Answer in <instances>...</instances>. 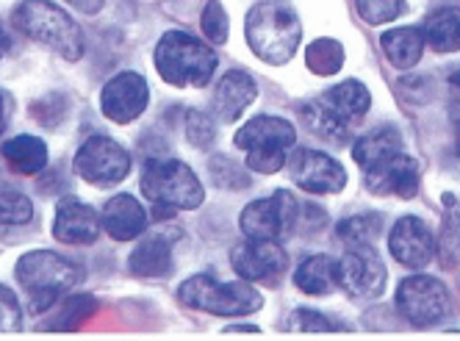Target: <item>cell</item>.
<instances>
[{"instance_id": "6da1fadb", "label": "cell", "mask_w": 460, "mask_h": 341, "mask_svg": "<svg viewBox=\"0 0 460 341\" xmlns=\"http://www.w3.org/2000/svg\"><path fill=\"white\" fill-rule=\"evenodd\" d=\"M372 106L369 89L360 81H344L333 89H327L314 103L303 106V117L308 128L336 145L347 142L355 133L358 122Z\"/></svg>"}, {"instance_id": "7a4b0ae2", "label": "cell", "mask_w": 460, "mask_h": 341, "mask_svg": "<svg viewBox=\"0 0 460 341\" xmlns=\"http://www.w3.org/2000/svg\"><path fill=\"white\" fill-rule=\"evenodd\" d=\"M14 275L20 286L31 294V311L40 314L84 281V269L75 261L50 250H34L17 261Z\"/></svg>"}, {"instance_id": "3957f363", "label": "cell", "mask_w": 460, "mask_h": 341, "mask_svg": "<svg viewBox=\"0 0 460 341\" xmlns=\"http://www.w3.org/2000/svg\"><path fill=\"white\" fill-rule=\"evenodd\" d=\"M303 31L291 6L264 0L247 14V42L252 53L267 64H286L300 48Z\"/></svg>"}, {"instance_id": "277c9868", "label": "cell", "mask_w": 460, "mask_h": 341, "mask_svg": "<svg viewBox=\"0 0 460 341\" xmlns=\"http://www.w3.org/2000/svg\"><path fill=\"white\" fill-rule=\"evenodd\" d=\"M12 22L28 40L48 45L67 61L84 56V33L78 22L50 0H22L12 14Z\"/></svg>"}, {"instance_id": "5b68a950", "label": "cell", "mask_w": 460, "mask_h": 341, "mask_svg": "<svg viewBox=\"0 0 460 341\" xmlns=\"http://www.w3.org/2000/svg\"><path fill=\"white\" fill-rule=\"evenodd\" d=\"M155 67L172 86H206L217 70V53L186 31H167L155 48Z\"/></svg>"}, {"instance_id": "8992f818", "label": "cell", "mask_w": 460, "mask_h": 341, "mask_svg": "<svg viewBox=\"0 0 460 341\" xmlns=\"http://www.w3.org/2000/svg\"><path fill=\"white\" fill-rule=\"evenodd\" d=\"M142 194L158 209H200L206 192L194 169L178 158H150L142 169Z\"/></svg>"}, {"instance_id": "52a82bcc", "label": "cell", "mask_w": 460, "mask_h": 341, "mask_svg": "<svg viewBox=\"0 0 460 341\" xmlns=\"http://www.w3.org/2000/svg\"><path fill=\"white\" fill-rule=\"evenodd\" d=\"M297 139V130L283 117H252L244 128L236 130V148L247 150V166L252 173L272 175L286 164L288 150Z\"/></svg>"}, {"instance_id": "ba28073f", "label": "cell", "mask_w": 460, "mask_h": 341, "mask_svg": "<svg viewBox=\"0 0 460 341\" xmlns=\"http://www.w3.org/2000/svg\"><path fill=\"white\" fill-rule=\"evenodd\" d=\"M178 297L189 309L217 317H250L264 302L250 283H222L214 275L189 278L181 286Z\"/></svg>"}, {"instance_id": "9c48e42d", "label": "cell", "mask_w": 460, "mask_h": 341, "mask_svg": "<svg viewBox=\"0 0 460 341\" xmlns=\"http://www.w3.org/2000/svg\"><path fill=\"white\" fill-rule=\"evenodd\" d=\"M300 211H303V202L291 192L280 189L272 197L252 200L242 211L239 225L247 238H270V242H280V238L291 236L300 228Z\"/></svg>"}, {"instance_id": "30bf717a", "label": "cell", "mask_w": 460, "mask_h": 341, "mask_svg": "<svg viewBox=\"0 0 460 341\" xmlns=\"http://www.w3.org/2000/svg\"><path fill=\"white\" fill-rule=\"evenodd\" d=\"M397 311L416 328H433L449 317L452 300L438 278L413 275L397 289Z\"/></svg>"}, {"instance_id": "8fae6325", "label": "cell", "mask_w": 460, "mask_h": 341, "mask_svg": "<svg viewBox=\"0 0 460 341\" xmlns=\"http://www.w3.org/2000/svg\"><path fill=\"white\" fill-rule=\"evenodd\" d=\"M75 173L94 186H114L130 173V156L109 136H89L75 153Z\"/></svg>"}, {"instance_id": "7c38bea8", "label": "cell", "mask_w": 460, "mask_h": 341, "mask_svg": "<svg viewBox=\"0 0 460 341\" xmlns=\"http://www.w3.org/2000/svg\"><path fill=\"white\" fill-rule=\"evenodd\" d=\"M388 269L385 261L372 250V245L349 247L339 258V289H344L349 297L358 300H375L385 292Z\"/></svg>"}, {"instance_id": "4fadbf2b", "label": "cell", "mask_w": 460, "mask_h": 341, "mask_svg": "<svg viewBox=\"0 0 460 341\" xmlns=\"http://www.w3.org/2000/svg\"><path fill=\"white\" fill-rule=\"evenodd\" d=\"M230 264H234L236 275L250 283H278L286 269L288 256L278 242L270 238H247L234 253H230Z\"/></svg>"}, {"instance_id": "5bb4252c", "label": "cell", "mask_w": 460, "mask_h": 341, "mask_svg": "<svg viewBox=\"0 0 460 341\" xmlns=\"http://www.w3.org/2000/svg\"><path fill=\"white\" fill-rule=\"evenodd\" d=\"M288 164H291L294 184L305 192H311V194H336L347 184L344 166L327 153L300 148L297 153H291Z\"/></svg>"}, {"instance_id": "9a60e30c", "label": "cell", "mask_w": 460, "mask_h": 341, "mask_svg": "<svg viewBox=\"0 0 460 341\" xmlns=\"http://www.w3.org/2000/svg\"><path fill=\"white\" fill-rule=\"evenodd\" d=\"M147 100H150V89L139 73H119L103 86L101 109L111 122L128 125L147 109Z\"/></svg>"}, {"instance_id": "2e32d148", "label": "cell", "mask_w": 460, "mask_h": 341, "mask_svg": "<svg viewBox=\"0 0 460 341\" xmlns=\"http://www.w3.org/2000/svg\"><path fill=\"white\" fill-rule=\"evenodd\" d=\"M372 194L383 197H413L419 192V164L411 156L394 153L364 169Z\"/></svg>"}, {"instance_id": "e0dca14e", "label": "cell", "mask_w": 460, "mask_h": 341, "mask_svg": "<svg viewBox=\"0 0 460 341\" xmlns=\"http://www.w3.org/2000/svg\"><path fill=\"white\" fill-rule=\"evenodd\" d=\"M388 250L402 266L421 269L433 261L436 242L427 222H421L419 217H402L388 233Z\"/></svg>"}, {"instance_id": "ac0fdd59", "label": "cell", "mask_w": 460, "mask_h": 341, "mask_svg": "<svg viewBox=\"0 0 460 341\" xmlns=\"http://www.w3.org/2000/svg\"><path fill=\"white\" fill-rule=\"evenodd\" d=\"M101 217L78 197H61L53 217V236L61 245H92L101 236Z\"/></svg>"}, {"instance_id": "d6986e66", "label": "cell", "mask_w": 460, "mask_h": 341, "mask_svg": "<svg viewBox=\"0 0 460 341\" xmlns=\"http://www.w3.org/2000/svg\"><path fill=\"white\" fill-rule=\"evenodd\" d=\"M181 238L178 230L147 233L139 247L130 253L128 269L139 278H167L172 272V245Z\"/></svg>"}, {"instance_id": "ffe728a7", "label": "cell", "mask_w": 460, "mask_h": 341, "mask_svg": "<svg viewBox=\"0 0 460 341\" xmlns=\"http://www.w3.org/2000/svg\"><path fill=\"white\" fill-rule=\"evenodd\" d=\"M103 230L117 238V242H130V238H139L147 230V214L139 206L137 197L130 194H117L106 202L103 209Z\"/></svg>"}, {"instance_id": "44dd1931", "label": "cell", "mask_w": 460, "mask_h": 341, "mask_svg": "<svg viewBox=\"0 0 460 341\" xmlns=\"http://www.w3.org/2000/svg\"><path fill=\"white\" fill-rule=\"evenodd\" d=\"M255 94H258V86H255V81L247 73L230 70V73H225V78L217 86L214 112H217L219 120L234 122V120H239L247 112V106L255 100Z\"/></svg>"}, {"instance_id": "7402d4cb", "label": "cell", "mask_w": 460, "mask_h": 341, "mask_svg": "<svg viewBox=\"0 0 460 341\" xmlns=\"http://www.w3.org/2000/svg\"><path fill=\"white\" fill-rule=\"evenodd\" d=\"M424 42L436 53L460 50V9L441 6L424 17Z\"/></svg>"}, {"instance_id": "603a6c76", "label": "cell", "mask_w": 460, "mask_h": 341, "mask_svg": "<svg viewBox=\"0 0 460 341\" xmlns=\"http://www.w3.org/2000/svg\"><path fill=\"white\" fill-rule=\"evenodd\" d=\"M294 283L305 294H331L339 289V261L331 256H311L297 266Z\"/></svg>"}, {"instance_id": "cb8c5ba5", "label": "cell", "mask_w": 460, "mask_h": 341, "mask_svg": "<svg viewBox=\"0 0 460 341\" xmlns=\"http://www.w3.org/2000/svg\"><path fill=\"white\" fill-rule=\"evenodd\" d=\"M380 45L385 50V58L400 67V70H411V67L421 58L424 53V33L419 28H394L385 31L380 37Z\"/></svg>"}, {"instance_id": "d4e9b609", "label": "cell", "mask_w": 460, "mask_h": 341, "mask_svg": "<svg viewBox=\"0 0 460 341\" xmlns=\"http://www.w3.org/2000/svg\"><path fill=\"white\" fill-rule=\"evenodd\" d=\"M4 158L20 175H40L48 166V148L37 136H14L4 145Z\"/></svg>"}, {"instance_id": "484cf974", "label": "cell", "mask_w": 460, "mask_h": 341, "mask_svg": "<svg viewBox=\"0 0 460 341\" xmlns=\"http://www.w3.org/2000/svg\"><path fill=\"white\" fill-rule=\"evenodd\" d=\"M400 148H402L400 130L394 125H383V128H375L367 136H360V139L355 142V148H352V158L367 169V166H372V164H377V161H383V158H388L394 153H400Z\"/></svg>"}, {"instance_id": "4316f807", "label": "cell", "mask_w": 460, "mask_h": 341, "mask_svg": "<svg viewBox=\"0 0 460 341\" xmlns=\"http://www.w3.org/2000/svg\"><path fill=\"white\" fill-rule=\"evenodd\" d=\"M339 238L347 247H364V245H375L380 233H383V217L380 214H355L349 220H344L339 225Z\"/></svg>"}, {"instance_id": "83f0119b", "label": "cell", "mask_w": 460, "mask_h": 341, "mask_svg": "<svg viewBox=\"0 0 460 341\" xmlns=\"http://www.w3.org/2000/svg\"><path fill=\"white\" fill-rule=\"evenodd\" d=\"M305 64L316 76H336L344 64V48L336 40H316L305 53Z\"/></svg>"}, {"instance_id": "f1b7e54d", "label": "cell", "mask_w": 460, "mask_h": 341, "mask_svg": "<svg viewBox=\"0 0 460 341\" xmlns=\"http://www.w3.org/2000/svg\"><path fill=\"white\" fill-rule=\"evenodd\" d=\"M34 214L31 200L20 192L6 189V184L0 181V225H25Z\"/></svg>"}, {"instance_id": "f546056e", "label": "cell", "mask_w": 460, "mask_h": 341, "mask_svg": "<svg viewBox=\"0 0 460 341\" xmlns=\"http://www.w3.org/2000/svg\"><path fill=\"white\" fill-rule=\"evenodd\" d=\"M94 311H97L94 297H89V294L67 297V302L61 305V311H58V317H56L58 322H53L50 328H56V330H73L75 325H81L84 319H89Z\"/></svg>"}, {"instance_id": "4dcf8cb0", "label": "cell", "mask_w": 460, "mask_h": 341, "mask_svg": "<svg viewBox=\"0 0 460 341\" xmlns=\"http://www.w3.org/2000/svg\"><path fill=\"white\" fill-rule=\"evenodd\" d=\"M358 12L367 22L383 25L397 20L405 12V0H358Z\"/></svg>"}, {"instance_id": "1f68e13d", "label": "cell", "mask_w": 460, "mask_h": 341, "mask_svg": "<svg viewBox=\"0 0 460 341\" xmlns=\"http://www.w3.org/2000/svg\"><path fill=\"white\" fill-rule=\"evenodd\" d=\"M186 139L194 148H208L217 139V125L206 112H189L186 114Z\"/></svg>"}, {"instance_id": "d6a6232c", "label": "cell", "mask_w": 460, "mask_h": 341, "mask_svg": "<svg viewBox=\"0 0 460 341\" xmlns=\"http://www.w3.org/2000/svg\"><path fill=\"white\" fill-rule=\"evenodd\" d=\"M211 178L222 189H247L250 186V178L242 173V166L234 164V161H227V158H222V156H217L211 161Z\"/></svg>"}, {"instance_id": "836d02e7", "label": "cell", "mask_w": 460, "mask_h": 341, "mask_svg": "<svg viewBox=\"0 0 460 341\" xmlns=\"http://www.w3.org/2000/svg\"><path fill=\"white\" fill-rule=\"evenodd\" d=\"M200 28H203L208 42H214V45H225L227 42V14H225V9L217 4V0L203 9Z\"/></svg>"}, {"instance_id": "e575fe53", "label": "cell", "mask_w": 460, "mask_h": 341, "mask_svg": "<svg viewBox=\"0 0 460 341\" xmlns=\"http://www.w3.org/2000/svg\"><path fill=\"white\" fill-rule=\"evenodd\" d=\"M286 330H297V333H327V330H333V325L327 322V317H322L316 311L300 309V311L288 314Z\"/></svg>"}, {"instance_id": "d590c367", "label": "cell", "mask_w": 460, "mask_h": 341, "mask_svg": "<svg viewBox=\"0 0 460 341\" xmlns=\"http://www.w3.org/2000/svg\"><path fill=\"white\" fill-rule=\"evenodd\" d=\"M20 319H22V311H20L14 292L0 283V333L20 330Z\"/></svg>"}, {"instance_id": "8d00e7d4", "label": "cell", "mask_w": 460, "mask_h": 341, "mask_svg": "<svg viewBox=\"0 0 460 341\" xmlns=\"http://www.w3.org/2000/svg\"><path fill=\"white\" fill-rule=\"evenodd\" d=\"M70 6H75L78 12H86V14H94L103 9V0H67Z\"/></svg>"}, {"instance_id": "74e56055", "label": "cell", "mask_w": 460, "mask_h": 341, "mask_svg": "<svg viewBox=\"0 0 460 341\" xmlns=\"http://www.w3.org/2000/svg\"><path fill=\"white\" fill-rule=\"evenodd\" d=\"M9 114H12V100L6 92H0V133H4L9 125Z\"/></svg>"}, {"instance_id": "f35d334b", "label": "cell", "mask_w": 460, "mask_h": 341, "mask_svg": "<svg viewBox=\"0 0 460 341\" xmlns=\"http://www.w3.org/2000/svg\"><path fill=\"white\" fill-rule=\"evenodd\" d=\"M449 236L457 238V245H460V202H457V209L452 211V228H449Z\"/></svg>"}, {"instance_id": "ab89813d", "label": "cell", "mask_w": 460, "mask_h": 341, "mask_svg": "<svg viewBox=\"0 0 460 341\" xmlns=\"http://www.w3.org/2000/svg\"><path fill=\"white\" fill-rule=\"evenodd\" d=\"M449 89H452V94L460 100V67L449 73Z\"/></svg>"}, {"instance_id": "60d3db41", "label": "cell", "mask_w": 460, "mask_h": 341, "mask_svg": "<svg viewBox=\"0 0 460 341\" xmlns=\"http://www.w3.org/2000/svg\"><path fill=\"white\" fill-rule=\"evenodd\" d=\"M6 50H9V37H6V31L0 28V58H4Z\"/></svg>"}, {"instance_id": "b9f144b4", "label": "cell", "mask_w": 460, "mask_h": 341, "mask_svg": "<svg viewBox=\"0 0 460 341\" xmlns=\"http://www.w3.org/2000/svg\"><path fill=\"white\" fill-rule=\"evenodd\" d=\"M457 150H460V145H457Z\"/></svg>"}]
</instances>
